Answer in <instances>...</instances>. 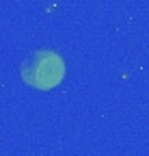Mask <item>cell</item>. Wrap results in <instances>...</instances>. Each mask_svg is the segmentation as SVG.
<instances>
[{"label": "cell", "instance_id": "cell-1", "mask_svg": "<svg viewBox=\"0 0 149 156\" xmlns=\"http://www.w3.org/2000/svg\"><path fill=\"white\" fill-rule=\"evenodd\" d=\"M65 58L50 48H41L30 52L22 65H20V76L28 87H35L39 91H50L59 87L65 78Z\"/></svg>", "mask_w": 149, "mask_h": 156}]
</instances>
